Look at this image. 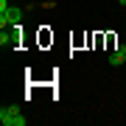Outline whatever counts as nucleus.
<instances>
[{"label":"nucleus","instance_id":"nucleus-1","mask_svg":"<svg viewBox=\"0 0 126 126\" xmlns=\"http://www.w3.org/2000/svg\"><path fill=\"white\" fill-rule=\"evenodd\" d=\"M0 123H3V126H25L28 121L23 118V112H20V107H14V104H9V107H0Z\"/></svg>","mask_w":126,"mask_h":126},{"label":"nucleus","instance_id":"nucleus-2","mask_svg":"<svg viewBox=\"0 0 126 126\" xmlns=\"http://www.w3.org/2000/svg\"><path fill=\"white\" fill-rule=\"evenodd\" d=\"M23 23V9L20 6H9L6 14H0V28H11V25H20Z\"/></svg>","mask_w":126,"mask_h":126},{"label":"nucleus","instance_id":"nucleus-3","mask_svg":"<svg viewBox=\"0 0 126 126\" xmlns=\"http://www.w3.org/2000/svg\"><path fill=\"white\" fill-rule=\"evenodd\" d=\"M20 42H23V25H11L9 28V45H6V50L17 48Z\"/></svg>","mask_w":126,"mask_h":126},{"label":"nucleus","instance_id":"nucleus-4","mask_svg":"<svg viewBox=\"0 0 126 126\" xmlns=\"http://www.w3.org/2000/svg\"><path fill=\"white\" fill-rule=\"evenodd\" d=\"M123 62H126V50H123V48H115L112 53H109V64L118 67V64H123Z\"/></svg>","mask_w":126,"mask_h":126},{"label":"nucleus","instance_id":"nucleus-5","mask_svg":"<svg viewBox=\"0 0 126 126\" xmlns=\"http://www.w3.org/2000/svg\"><path fill=\"white\" fill-rule=\"evenodd\" d=\"M6 9H9V0H0V14H6Z\"/></svg>","mask_w":126,"mask_h":126},{"label":"nucleus","instance_id":"nucleus-6","mask_svg":"<svg viewBox=\"0 0 126 126\" xmlns=\"http://www.w3.org/2000/svg\"><path fill=\"white\" fill-rule=\"evenodd\" d=\"M118 6H126V0H118Z\"/></svg>","mask_w":126,"mask_h":126},{"label":"nucleus","instance_id":"nucleus-7","mask_svg":"<svg viewBox=\"0 0 126 126\" xmlns=\"http://www.w3.org/2000/svg\"><path fill=\"white\" fill-rule=\"evenodd\" d=\"M118 48H123V50H126V45H118Z\"/></svg>","mask_w":126,"mask_h":126},{"label":"nucleus","instance_id":"nucleus-8","mask_svg":"<svg viewBox=\"0 0 126 126\" xmlns=\"http://www.w3.org/2000/svg\"><path fill=\"white\" fill-rule=\"evenodd\" d=\"M36 3H42V0H36Z\"/></svg>","mask_w":126,"mask_h":126}]
</instances>
